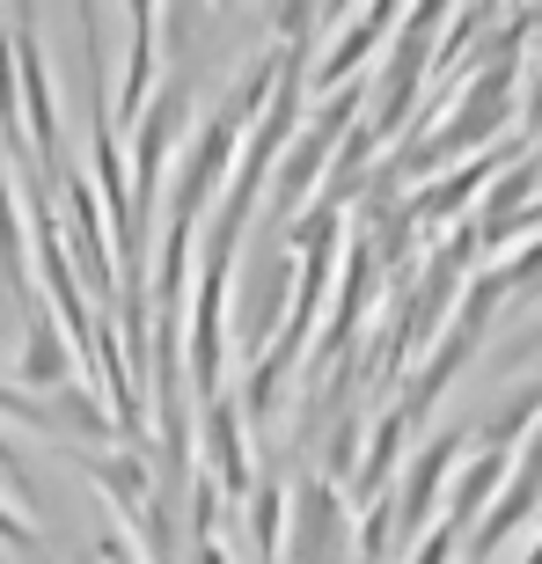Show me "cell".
Returning <instances> with one entry per match:
<instances>
[{
    "instance_id": "6da1fadb",
    "label": "cell",
    "mask_w": 542,
    "mask_h": 564,
    "mask_svg": "<svg viewBox=\"0 0 542 564\" xmlns=\"http://www.w3.org/2000/svg\"><path fill=\"white\" fill-rule=\"evenodd\" d=\"M198 469L206 484L220 491L228 506H242L257 491V455H250V419H242V397H235V381L220 397L198 403Z\"/></svg>"
},
{
    "instance_id": "3957f363",
    "label": "cell",
    "mask_w": 542,
    "mask_h": 564,
    "mask_svg": "<svg viewBox=\"0 0 542 564\" xmlns=\"http://www.w3.org/2000/svg\"><path fill=\"white\" fill-rule=\"evenodd\" d=\"M455 462H462V433H433L397 469V491H381L389 499V521H397V543H411V535H425L440 521V491L455 477Z\"/></svg>"
},
{
    "instance_id": "52a82bcc",
    "label": "cell",
    "mask_w": 542,
    "mask_h": 564,
    "mask_svg": "<svg viewBox=\"0 0 542 564\" xmlns=\"http://www.w3.org/2000/svg\"><path fill=\"white\" fill-rule=\"evenodd\" d=\"M242 528H250L257 564H279V550H286V484H257L242 499Z\"/></svg>"
},
{
    "instance_id": "ba28073f",
    "label": "cell",
    "mask_w": 542,
    "mask_h": 564,
    "mask_svg": "<svg viewBox=\"0 0 542 564\" xmlns=\"http://www.w3.org/2000/svg\"><path fill=\"white\" fill-rule=\"evenodd\" d=\"M0 477H8V491H15L22 506H37V484H30V469H22V455H15V440L0 433Z\"/></svg>"
},
{
    "instance_id": "5b68a950",
    "label": "cell",
    "mask_w": 542,
    "mask_h": 564,
    "mask_svg": "<svg viewBox=\"0 0 542 564\" xmlns=\"http://www.w3.org/2000/svg\"><path fill=\"white\" fill-rule=\"evenodd\" d=\"M506 469H513V447H477L469 462H455V491H447V513H440V528H469L477 513H491V499L506 491Z\"/></svg>"
},
{
    "instance_id": "7a4b0ae2",
    "label": "cell",
    "mask_w": 542,
    "mask_h": 564,
    "mask_svg": "<svg viewBox=\"0 0 542 564\" xmlns=\"http://www.w3.org/2000/svg\"><path fill=\"white\" fill-rule=\"evenodd\" d=\"M235 154H242V132L228 118H198V132L184 140L176 169H169V220H206V206L220 198V184L235 176Z\"/></svg>"
},
{
    "instance_id": "8992f818",
    "label": "cell",
    "mask_w": 542,
    "mask_h": 564,
    "mask_svg": "<svg viewBox=\"0 0 542 564\" xmlns=\"http://www.w3.org/2000/svg\"><path fill=\"white\" fill-rule=\"evenodd\" d=\"M66 381H74V345H66V330L37 308L30 315V337H22V359H15V389L52 397V389H66Z\"/></svg>"
},
{
    "instance_id": "9c48e42d",
    "label": "cell",
    "mask_w": 542,
    "mask_h": 564,
    "mask_svg": "<svg viewBox=\"0 0 542 564\" xmlns=\"http://www.w3.org/2000/svg\"><path fill=\"white\" fill-rule=\"evenodd\" d=\"M96 557H104V564H147L140 550H132L126 535H118V521H110V528H96Z\"/></svg>"
},
{
    "instance_id": "277c9868",
    "label": "cell",
    "mask_w": 542,
    "mask_h": 564,
    "mask_svg": "<svg viewBox=\"0 0 542 564\" xmlns=\"http://www.w3.org/2000/svg\"><path fill=\"white\" fill-rule=\"evenodd\" d=\"M403 8H367V15H330V44L308 52V88L315 96H337V88H359L367 82V59L381 52V37H397Z\"/></svg>"
}]
</instances>
